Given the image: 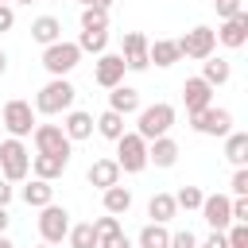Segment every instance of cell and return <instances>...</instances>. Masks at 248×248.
<instances>
[{
    "mask_svg": "<svg viewBox=\"0 0 248 248\" xmlns=\"http://www.w3.org/2000/svg\"><path fill=\"white\" fill-rule=\"evenodd\" d=\"M74 101H78V89L70 85V78H50L39 93H35V116L43 112V116H66L70 108H74Z\"/></svg>",
    "mask_w": 248,
    "mask_h": 248,
    "instance_id": "1",
    "label": "cell"
},
{
    "mask_svg": "<svg viewBox=\"0 0 248 248\" xmlns=\"http://www.w3.org/2000/svg\"><path fill=\"white\" fill-rule=\"evenodd\" d=\"M136 116H140V120H136V136L147 140V143L159 140V136H170V128H174V120H178L174 105H167V101H155V105L140 108Z\"/></svg>",
    "mask_w": 248,
    "mask_h": 248,
    "instance_id": "2",
    "label": "cell"
},
{
    "mask_svg": "<svg viewBox=\"0 0 248 248\" xmlns=\"http://www.w3.org/2000/svg\"><path fill=\"white\" fill-rule=\"evenodd\" d=\"M31 174V151L23 147V140H4L0 143V178L4 182H27Z\"/></svg>",
    "mask_w": 248,
    "mask_h": 248,
    "instance_id": "3",
    "label": "cell"
},
{
    "mask_svg": "<svg viewBox=\"0 0 248 248\" xmlns=\"http://www.w3.org/2000/svg\"><path fill=\"white\" fill-rule=\"evenodd\" d=\"M0 124H4V132L12 136V140H27L31 132H35V108H31V101H19V97H12L8 105H4V112H0Z\"/></svg>",
    "mask_w": 248,
    "mask_h": 248,
    "instance_id": "4",
    "label": "cell"
},
{
    "mask_svg": "<svg viewBox=\"0 0 248 248\" xmlns=\"http://www.w3.org/2000/svg\"><path fill=\"white\" fill-rule=\"evenodd\" d=\"M78 62H81V50H78V43H66V39H58V43L43 46V70H46L50 78H66V74H70Z\"/></svg>",
    "mask_w": 248,
    "mask_h": 248,
    "instance_id": "5",
    "label": "cell"
},
{
    "mask_svg": "<svg viewBox=\"0 0 248 248\" xmlns=\"http://www.w3.org/2000/svg\"><path fill=\"white\" fill-rule=\"evenodd\" d=\"M116 167L120 174H140L147 167V140H140L136 132H124L116 140Z\"/></svg>",
    "mask_w": 248,
    "mask_h": 248,
    "instance_id": "6",
    "label": "cell"
},
{
    "mask_svg": "<svg viewBox=\"0 0 248 248\" xmlns=\"http://www.w3.org/2000/svg\"><path fill=\"white\" fill-rule=\"evenodd\" d=\"M178 43V54L182 58H194V62H205L213 50H217V35H213V27H205V23H198V27H190L182 39H174Z\"/></svg>",
    "mask_w": 248,
    "mask_h": 248,
    "instance_id": "7",
    "label": "cell"
},
{
    "mask_svg": "<svg viewBox=\"0 0 248 248\" xmlns=\"http://www.w3.org/2000/svg\"><path fill=\"white\" fill-rule=\"evenodd\" d=\"M70 209L66 205H43L39 209V236H43V244H62L66 240V232H70Z\"/></svg>",
    "mask_w": 248,
    "mask_h": 248,
    "instance_id": "8",
    "label": "cell"
},
{
    "mask_svg": "<svg viewBox=\"0 0 248 248\" xmlns=\"http://www.w3.org/2000/svg\"><path fill=\"white\" fill-rule=\"evenodd\" d=\"M31 143H35V151H39V155H66V159L74 155V143L66 140L62 124H35Z\"/></svg>",
    "mask_w": 248,
    "mask_h": 248,
    "instance_id": "9",
    "label": "cell"
},
{
    "mask_svg": "<svg viewBox=\"0 0 248 248\" xmlns=\"http://www.w3.org/2000/svg\"><path fill=\"white\" fill-rule=\"evenodd\" d=\"M190 128H194L198 136H221V140H225V136L232 132V112L209 105V108H202V112L190 116Z\"/></svg>",
    "mask_w": 248,
    "mask_h": 248,
    "instance_id": "10",
    "label": "cell"
},
{
    "mask_svg": "<svg viewBox=\"0 0 248 248\" xmlns=\"http://www.w3.org/2000/svg\"><path fill=\"white\" fill-rule=\"evenodd\" d=\"M202 217L213 232H225L232 225V198L229 194H205L202 198Z\"/></svg>",
    "mask_w": 248,
    "mask_h": 248,
    "instance_id": "11",
    "label": "cell"
},
{
    "mask_svg": "<svg viewBox=\"0 0 248 248\" xmlns=\"http://www.w3.org/2000/svg\"><path fill=\"white\" fill-rule=\"evenodd\" d=\"M124 58L120 54H97V62H93V81L101 85V89H116V85H124Z\"/></svg>",
    "mask_w": 248,
    "mask_h": 248,
    "instance_id": "12",
    "label": "cell"
},
{
    "mask_svg": "<svg viewBox=\"0 0 248 248\" xmlns=\"http://www.w3.org/2000/svg\"><path fill=\"white\" fill-rule=\"evenodd\" d=\"M120 58H124V70H132V74H143L151 62H147V35L143 31H128L124 35V50H120Z\"/></svg>",
    "mask_w": 248,
    "mask_h": 248,
    "instance_id": "13",
    "label": "cell"
},
{
    "mask_svg": "<svg viewBox=\"0 0 248 248\" xmlns=\"http://www.w3.org/2000/svg\"><path fill=\"white\" fill-rule=\"evenodd\" d=\"M213 35H217V43H221V46L240 50V46L248 43V12H236V16H232V19H225Z\"/></svg>",
    "mask_w": 248,
    "mask_h": 248,
    "instance_id": "14",
    "label": "cell"
},
{
    "mask_svg": "<svg viewBox=\"0 0 248 248\" xmlns=\"http://www.w3.org/2000/svg\"><path fill=\"white\" fill-rule=\"evenodd\" d=\"M182 105H186V116H194V112H202V108L213 105V89L202 78H186L182 81Z\"/></svg>",
    "mask_w": 248,
    "mask_h": 248,
    "instance_id": "15",
    "label": "cell"
},
{
    "mask_svg": "<svg viewBox=\"0 0 248 248\" xmlns=\"http://www.w3.org/2000/svg\"><path fill=\"white\" fill-rule=\"evenodd\" d=\"M66 167H70V159L66 155H31V174L35 178H43V182H54V178H62L66 174Z\"/></svg>",
    "mask_w": 248,
    "mask_h": 248,
    "instance_id": "16",
    "label": "cell"
},
{
    "mask_svg": "<svg viewBox=\"0 0 248 248\" xmlns=\"http://www.w3.org/2000/svg\"><path fill=\"white\" fill-rule=\"evenodd\" d=\"M85 182L97 186V190L116 186V182H120V167H116V159H93L89 170H85Z\"/></svg>",
    "mask_w": 248,
    "mask_h": 248,
    "instance_id": "17",
    "label": "cell"
},
{
    "mask_svg": "<svg viewBox=\"0 0 248 248\" xmlns=\"http://www.w3.org/2000/svg\"><path fill=\"white\" fill-rule=\"evenodd\" d=\"M62 132H66V140H70V143H78V140H89V136H93V112L70 108V112L62 116Z\"/></svg>",
    "mask_w": 248,
    "mask_h": 248,
    "instance_id": "18",
    "label": "cell"
},
{
    "mask_svg": "<svg viewBox=\"0 0 248 248\" xmlns=\"http://www.w3.org/2000/svg\"><path fill=\"white\" fill-rule=\"evenodd\" d=\"M178 163V143L170 140V136H159V140H151L147 143V167H174Z\"/></svg>",
    "mask_w": 248,
    "mask_h": 248,
    "instance_id": "19",
    "label": "cell"
},
{
    "mask_svg": "<svg viewBox=\"0 0 248 248\" xmlns=\"http://www.w3.org/2000/svg\"><path fill=\"white\" fill-rule=\"evenodd\" d=\"M147 62H155L159 70H167V66L182 62V54H178V43H174V39H155V43H147Z\"/></svg>",
    "mask_w": 248,
    "mask_h": 248,
    "instance_id": "20",
    "label": "cell"
},
{
    "mask_svg": "<svg viewBox=\"0 0 248 248\" xmlns=\"http://www.w3.org/2000/svg\"><path fill=\"white\" fill-rule=\"evenodd\" d=\"M209 89H217V85H225L229 78H232V66H229V58H217V54H209L205 62H202V74H198Z\"/></svg>",
    "mask_w": 248,
    "mask_h": 248,
    "instance_id": "21",
    "label": "cell"
},
{
    "mask_svg": "<svg viewBox=\"0 0 248 248\" xmlns=\"http://www.w3.org/2000/svg\"><path fill=\"white\" fill-rule=\"evenodd\" d=\"M108 108L120 112V116L140 112V89H132V85H116V89H108Z\"/></svg>",
    "mask_w": 248,
    "mask_h": 248,
    "instance_id": "22",
    "label": "cell"
},
{
    "mask_svg": "<svg viewBox=\"0 0 248 248\" xmlns=\"http://www.w3.org/2000/svg\"><path fill=\"white\" fill-rule=\"evenodd\" d=\"M101 202H105V213H112V217H124V213L132 209V190L116 182V186L101 190Z\"/></svg>",
    "mask_w": 248,
    "mask_h": 248,
    "instance_id": "23",
    "label": "cell"
},
{
    "mask_svg": "<svg viewBox=\"0 0 248 248\" xmlns=\"http://www.w3.org/2000/svg\"><path fill=\"white\" fill-rule=\"evenodd\" d=\"M147 217H151L155 225H167L170 217H178V205H174V194H167V190H159V194H151V202H147Z\"/></svg>",
    "mask_w": 248,
    "mask_h": 248,
    "instance_id": "24",
    "label": "cell"
},
{
    "mask_svg": "<svg viewBox=\"0 0 248 248\" xmlns=\"http://www.w3.org/2000/svg\"><path fill=\"white\" fill-rule=\"evenodd\" d=\"M19 198H23L31 209H43V205H50V202H54V186H50V182H43V178H31V182L19 190Z\"/></svg>",
    "mask_w": 248,
    "mask_h": 248,
    "instance_id": "25",
    "label": "cell"
},
{
    "mask_svg": "<svg viewBox=\"0 0 248 248\" xmlns=\"http://www.w3.org/2000/svg\"><path fill=\"white\" fill-rule=\"evenodd\" d=\"M31 39H35V43H43V46H50V43H58V39H62V23H58L54 16H39V19L31 23Z\"/></svg>",
    "mask_w": 248,
    "mask_h": 248,
    "instance_id": "26",
    "label": "cell"
},
{
    "mask_svg": "<svg viewBox=\"0 0 248 248\" xmlns=\"http://www.w3.org/2000/svg\"><path fill=\"white\" fill-rule=\"evenodd\" d=\"M93 132H101L105 140H112V143H116V140H120V136H124L128 128H124V116H120V112L105 108V112H101V116L93 120Z\"/></svg>",
    "mask_w": 248,
    "mask_h": 248,
    "instance_id": "27",
    "label": "cell"
},
{
    "mask_svg": "<svg viewBox=\"0 0 248 248\" xmlns=\"http://www.w3.org/2000/svg\"><path fill=\"white\" fill-rule=\"evenodd\" d=\"M136 244H140V248H170V229H167V225H155V221H147V225L140 229Z\"/></svg>",
    "mask_w": 248,
    "mask_h": 248,
    "instance_id": "28",
    "label": "cell"
},
{
    "mask_svg": "<svg viewBox=\"0 0 248 248\" xmlns=\"http://www.w3.org/2000/svg\"><path fill=\"white\" fill-rule=\"evenodd\" d=\"M225 159L232 167H244L248 163V132H229L225 136Z\"/></svg>",
    "mask_w": 248,
    "mask_h": 248,
    "instance_id": "29",
    "label": "cell"
},
{
    "mask_svg": "<svg viewBox=\"0 0 248 248\" xmlns=\"http://www.w3.org/2000/svg\"><path fill=\"white\" fill-rule=\"evenodd\" d=\"M89 225H93V232H97V248H101V244H112V240L124 236L120 217H112V213H105V217H97V221H89Z\"/></svg>",
    "mask_w": 248,
    "mask_h": 248,
    "instance_id": "30",
    "label": "cell"
},
{
    "mask_svg": "<svg viewBox=\"0 0 248 248\" xmlns=\"http://www.w3.org/2000/svg\"><path fill=\"white\" fill-rule=\"evenodd\" d=\"M78 50L81 54H105L108 50V31H81L78 35Z\"/></svg>",
    "mask_w": 248,
    "mask_h": 248,
    "instance_id": "31",
    "label": "cell"
},
{
    "mask_svg": "<svg viewBox=\"0 0 248 248\" xmlns=\"http://www.w3.org/2000/svg\"><path fill=\"white\" fill-rule=\"evenodd\" d=\"M66 240H70V248H97V232H93V225H89V221H81V225H70Z\"/></svg>",
    "mask_w": 248,
    "mask_h": 248,
    "instance_id": "32",
    "label": "cell"
},
{
    "mask_svg": "<svg viewBox=\"0 0 248 248\" xmlns=\"http://www.w3.org/2000/svg\"><path fill=\"white\" fill-rule=\"evenodd\" d=\"M81 31H108V12L105 8H81Z\"/></svg>",
    "mask_w": 248,
    "mask_h": 248,
    "instance_id": "33",
    "label": "cell"
},
{
    "mask_svg": "<svg viewBox=\"0 0 248 248\" xmlns=\"http://www.w3.org/2000/svg\"><path fill=\"white\" fill-rule=\"evenodd\" d=\"M202 198H205V194H202L198 186H178V194H174V205L190 213V209H202Z\"/></svg>",
    "mask_w": 248,
    "mask_h": 248,
    "instance_id": "34",
    "label": "cell"
},
{
    "mask_svg": "<svg viewBox=\"0 0 248 248\" xmlns=\"http://www.w3.org/2000/svg\"><path fill=\"white\" fill-rule=\"evenodd\" d=\"M229 190H232V198H248V167H236V170H232Z\"/></svg>",
    "mask_w": 248,
    "mask_h": 248,
    "instance_id": "35",
    "label": "cell"
},
{
    "mask_svg": "<svg viewBox=\"0 0 248 248\" xmlns=\"http://www.w3.org/2000/svg\"><path fill=\"white\" fill-rule=\"evenodd\" d=\"M170 248H198V236L190 229H178V232H170Z\"/></svg>",
    "mask_w": 248,
    "mask_h": 248,
    "instance_id": "36",
    "label": "cell"
},
{
    "mask_svg": "<svg viewBox=\"0 0 248 248\" xmlns=\"http://www.w3.org/2000/svg\"><path fill=\"white\" fill-rule=\"evenodd\" d=\"M232 225H248V198H232Z\"/></svg>",
    "mask_w": 248,
    "mask_h": 248,
    "instance_id": "37",
    "label": "cell"
},
{
    "mask_svg": "<svg viewBox=\"0 0 248 248\" xmlns=\"http://www.w3.org/2000/svg\"><path fill=\"white\" fill-rule=\"evenodd\" d=\"M213 8H217V16H221V19H232L236 12H244V8H240V0H217Z\"/></svg>",
    "mask_w": 248,
    "mask_h": 248,
    "instance_id": "38",
    "label": "cell"
},
{
    "mask_svg": "<svg viewBox=\"0 0 248 248\" xmlns=\"http://www.w3.org/2000/svg\"><path fill=\"white\" fill-rule=\"evenodd\" d=\"M12 27H16V8L12 4H0V35L12 31Z\"/></svg>",
    "mask_w": 248,
    "mask_h": 248,
    "instance_id": "39",
    "label": "cell"
},
{
    "mask_svg": "<svg viewBox=\"0 0 248 248\" xmlns=\"http://www.w3.org/2000/svg\"><path fill=\"white\" fill-rule=\"evenodd\" d=\"M198 248H229V240H225V232H209L205 240H198Z\"/></svg>",
    "mask_w": 248,
    "mask_h": 248,
    "instance_id": "40",
    "label": "cell"
},
{
    "mask_svg": "<svg viewBox=\"0 0 248 248\" xmlns=\"http://www.w3.org/2000/svg\"><path fill=\"white\" fill-rule=\"evenodd\" d=\"M12 194H16V190H12V182H4V178H0V205H8V202H12Z\"/></svg>",
    "mask_w": 248,
    "mask_h": 248,
    "instance_id": "41",
    "label": "cell"
},
{
    "mask_svg": "<svg viewBox=\"0 0 248 248\" xmlns=\"http://www.w3.org/2000/svg\"><path fill=\"white\" fill-rule=\"evenodd\" d=\"M8 225H12V213H8V205H0V236L8 232Z\"/></svg>",
    "mask_w": 248,
    "mask_h": 248,
    "instance_id": "42",
    "label": "cell"
},
{
    "mask_svg": "<svg viewBox=\"0 0 248 248\" xmlns=\"http://www.w3.org/2000/svg\"><path fill=\"white\" fill-rule=\"evenodd\" d=\"M78 4H81V8H105V12H108L112 0H78Z\"/></svg>",
    "mask_w": 248,
    "mask_h": 248,
    "instance_id": "43",
    "label": "cell"
},
{
    "mask_svg": "<svg viewBox=\"0 0 248 248\" xmlns=\"http://www.w3.org/2000/svg\"><path fill=\"white\" fill-rule=\"evenodd\" d=\"M101 248H132V240H128V236H120V240H112V244H101Z\"/></svg>",
    "mask_w": 248,
    "mask_h": 248,
    "instance_id": "44",
    "label": "cell"
},
{
    "mask_svg": "<svg viewBox=\"0 0 248 248\" xmlns=\"http://www.w3.org/2000/svg\"><path fill=\"white\" fill-rule=\"evenodd\" d=\"M4 74H8V54L0 50V78H4Z\"/></svg>",
    "mask_w": 248,
    "mask_h": 248,
    "instance_id": "45",
    "label": "cell"
},
{
    "mask_svg": "<svg viewBox=\"0 0 248 248\" xmlns=\"http://www.w3.org/2000/svg\"><path fill=\"white\" fill-rule=\"evenodd\" d=\"M0 248H16V244H12V236H8V232H4V236H0Z\"/></svg>",
    "mask_w": 248,
    "mask_h": 248,
    "instance_id": "46",
    "label": "cell"
},
{
    "mask_svg": "<svg viewBox=\"0 0 248 248\" xmlns=\"http://www.w3.org/2000/svg\"><path fill=\"white\" fill-rule=\"evenodd\" d=\"M8 4H35V0H8Z\"/></svg>",
    "mask_w": 248,
    "mask_h": 248,
    "instance_id": "47",
    "label": "cell"
},
{
    "mask_svg": "<svg viewBox=\"0 0 248 248\" xmlns=\"http://www.w3.org/2000/svg\"><path fill=\"white\" fill-rule=\"evenodd\" d=\"M39 248H54V244H39Z\"/></svg>",
    "mask_w": 248,
    "mask_h": 248,
    "instance_id": "48",
    "label": "cell"
},
{
    "mask_svg": "<svg viewBox=\"0 0 248 248\" xmlns=\"http://www.w3.org/2000/svg\"><path fill=\"white\" fill-rule=\"evenodd\" d=\"M213 4H217V0H213Z\"/></svg>",
    "mask_w": 248,
    "mask_h": 248,
    "instance_id": "49",
    "label": "cell"
}]
</instances>
